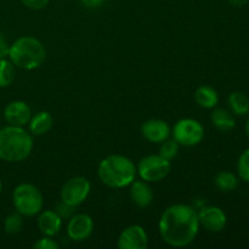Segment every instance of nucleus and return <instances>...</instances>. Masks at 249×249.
<instances>
[{"mask_svg": "<svg viewBox=\"0 0 249 249\" xmlns=\"http://www.w3.org/2000/svg\"><path fill=\"white\" fill-rule=\"evenodd\" d=\"M91 185L84 177H73L63 184L61 189V201L72 207H78L88 198Z\"/></svg>", "mask_w": 249, "mask_h": 249, "instance_id": "8", "label": "nucleus"}, {"mask_svg": "<svg viewBox=\"0 0 249 249\" xmlns=\"http://www.w3.org/2000/svg\"><path fill=\"white\" fill-rule=\"evenodd\" d=\"M148 246V236L141 225H130L124 229L117 241L119 249H146Z\"/></svg>", "mask_w": 249, "mask_h": 249, "instance_id": "9", "label": "nucleus"}, {"mask_svg": "<svg viewBox=\"0 0 249 249\" xmlns=\"http://www.w3.org/2000/svg\"><path fill=\"white\" fill-rule=\"evenodd\" d=\"M23 228V215L18 212L9 214L4 220V230L7 235H17Z\"/></svg>", "mask_w": 249, "mask_h": 249, "instance_id": "22", "label": "nucleus"}, {"mask_svg": "<svg viewBox=\"0 0 249 249\" xmlns=\"http://www.w3.org/2000/svg\"><path fill=\"white\" fill-rule=\"evenodd\" d=\"M94 231V220L84 213L75 214L67 224V235L74 242H83L91 236Z\"/></svg>", "mask_w": 249, "mask_h": 249, "instance_id": "11", "label": "nucleus"}, {"mask_svg": "<svg viewBox=\"0 0 249 249\" xmlns=\"http://www.w3.org/2000/svg\"><path fill=\"white\" fill-rule=\"evenodd\" d=\"M199 225L197 212L189 204H173L160 215L158 231L167 245L172 247H186L198 235Z\"/></svg>", "mask_w": 249, "mask_h": 249, "instance_id": "1", "label": "nucleus"}, {"mask_svg": "<svg viewBox=\"0 0 249 249\" xmlns=\"http://www.w3.org/2000/svg\"><path fill=\"white\" fill-rule=\"evenodd\" d=\"M34 249H57L58 245L55 240H53V237H49V236H44L40 240L36 241L33 245Z\"/></svg>", "mask_w": 249, "mask_h": 249, "instance_id": "25", "label": "nucleus"}, {"mask_svg": "<svg viewBox=\"0 0 249 249\" xmlns=\"http://www.w3.org/2000/svg\"><path fill=\"white\" fill-rule=\"evenodd\" d=\"M73 208H75V207H72V206H70V204H66V203H63L62 201H61V203L58 204V207H57V209L58 211H56L58 213V215L61 216V218H68V216L70 215H72L73 214Z\"/></svg>", "mask_w": 249, "mask_h": 249, "instance_id": "27", "label": "nucleus"}, {"mask_svg": "<svg viewBox=\"0 0 249 249\" xmlns=\"http://www.w3.org/2000/svg\"><path fill=\"white\" fill-rule=\"evenodd\" d=\"M138 170L130 158L111 155L100 162L97 175L104 185L111 189H123L135 180Z\"/></svg>", "mask_w": 249, "mask_h": 249, "instance_id": "3", "label": "nucleus"}, {"mask_svg": "<svg viewBox=\"0 0 249 249\" xmlns=\"http://www.w3.org/2000/svg\"><path fill=\"white\" fill-rule=\"evenodd\" d=\"M53 118L49 112L40 111L31 117L28 122V131L32 135L41 136L53 128Z\"/></svg>", "mask_w": 249, "mask_h": 249, "instance_id": "16", "label": "nucleus"}, {"mask_svg": "<svg viewBox=\"0 0 249 249\" xmlns=\"http://www.w3.org/2000/svg\"><path fill=\"white\" fill-rule=\"evenodd\" d=\"M21 1L27 9L36 10H36H41L48 6L50 0H21Z\"/></svg>", "mask_w": 249, "mask_h": 249, "instance_id": "26", "label": "nucleus"}, {"mask_svg": "<svg viewBox=\"0 0 249 249\" xmlns=\"http://www.w3.org/2000/svg\"><path fill=\"white\" fill-rule=\"evenodd\" d=\"M130 197L131 201L140 208H146L151 206L153 202V191L147 181H135L134 180L130 185Z\"/></svg>", "mask_w": 249, "mask_h": 249, "instance_id": "15", "label": "nucleus"}, {"mask_svg": "<svg viewBox=\"0 0 249 249\" xmlns=\"http://www.w3.org/2000/svg\"><path fill=\"white\" fill-rule=\"evenodd\" d=\"M79 2L87 9H97V7L102 6L105 0H79Z\"/></svg>", "mask_w": 249, "mask_h": 249, "instance_id": "29", "label": "nucleus"}, {"mask_svg": "<svg viewBox=\"0 0 249 249\" xmlns=\"http://www.w3.org/2000/svg\"><path fill=\"white\" fill-rule=\"evenodd\" d=\"M32 117V109L22 100L9 102L4 108V118L10 125L26 126Z\"/></svg>", "mask_w": 249, "mask_h": 249, "instance_id": "13", "label": "nucleus"}, {"mask_svg": "<svg viewBox=\"0 0 249 249\" xmlns=\"http://www.w3.org/2000/svg\"><path fill=\"white\" fill-rule=\"evenodd\" d=\"M1 191H2V182L1 180H0V194H1Z\"/></svg>", "mask_w": 249, "mask_h": 249, "instance_id": "32", "label": "nucleus"}, {"mask_svg": "<svg viewBox=\"0 0 249 249\" xmlns=\"http://www.w3.org/2000/svg\"><path fill=\"white\" fill-rule=\"evenodd\" d=\"M136 170L143 181L157 182L169 174L172 170V163L160 155H150L141 158Z\"/></svg>", "mask_w": 249, "mask_h": 249, "instance_id": "6", "label": "nucleus"}, {"mask_svg": "<svg viewBox=\"0 0 249 249\" xmlns=\"http://www.w3.org/2000/svg\"><path fill=\"white\" fill-rule=\"evenodd\" d=\"M180 145L174 140V139H168V140L163 141L162 146L160 148V153L158 155L162 156L163 158L168 160H174L179 153Z\"/></svg>", "mask_w": 249, "mask_h": 249, "instance_id": "23", "label": "nucleus"}, {"mask_svg": "<svg viewBox=\"0 0 249 249\" xmlns=\"http://www.w3.org/2000/svg\"><path fill=\"white\" fill-rule=\"evenodd\" d=\"M9 49H10L9 41L6 40L4 34L0 32V58L7 57V55H9Z\"/></svg>", "mask_w": 249, "mask_h": 249, "instance_id": "28", "label": "nucleus"}, {"mask_svg": "<svg viewBox=\"0 0 249 249\" xmlns=\"http://www.w3.org/2000/svg\"><path fill=\"white\" fill-rule=\"evenodd\" d=\"M173 139L179 145L192 147L202 142L204 138V128L202 123L194 118H182L173 126Z\"/></svg>", "mask_w": 249, "mask_h": 249, "instance_id": "7", "label": "nucleus"}, {"mask_svg": "<svg viewBox=\"0 0 249 249\" xmlns=\"http://www.w3.org/2000/svg\"><path fill=\"white\" fill-rule=\"evenodd\" d=\"M214 184L220 191L230 192L237 189L238 186V178L231 172H220L216 174L214 179Z\"/></svg>", "mask_w": 249, "mask_h": 249, "instance_id": "21", "label": "nucleus"}, {"mask_svg": "<svg viewBox=\"0 0 249 249\" xmlns=\"http://www.w3.org/2000/svg\"><path fill=\"white\" fill-rule=\"evenodd\" d=\"M38 229L44 236L53 237L60 232L62 228V218L58 215L56 211H44L39 213L38 221H36Z\"/></svg>", "mask_w": 249, "mask_h": 249, "instance_id": "14", "label": "nucleus"}, {"mask_svg": "<svg viewBox=\"0 0 249 249\" xmlns=\"http://www.w3.org/2000/svg\"><path fill=\"white\" fill-rule=\"evenodd\" d=\"M237 174L243 181L249 182V148L245 150L237 162Z\"/></svg>", "mask_w": 249, "mask_h": 249, "instance_id": "24", "label": "nucleus"}, {"mask_svg": "<svg viewBox=\"0 0 249 249\" xmlns=\"http://www.w3.org/2000/svg\"><path fill=\"white\" fill-rule=\"evenodd\" d=\"M7 58L16 68L32 71L40 67L46 60V49L39 39L24 36L10 44Z\"/></svg>", "mask_w": 249, "mask_h": 249, "instance_id": "4", "label": "nucleus"}, {"mask_svg": "<svg viewBox=\"0 0 249 249\" xmlns=\"http://www.w3.org/2000/svg\"><path fill=\"white\" fill-rule=\"evenodd\" d=\"M245 130H246V135H247V138L249 139V118H248L247 123H246V126H245Z\"/></svg>", "mask_w": 249, "mask_h": 249, "instance_id": "31", "label": "nucleus"}, {"mask_svg": "<svg viewBox=\"0 0 249 249\" xmlns=\"http://www.w3.org/2000/svg\"><path fill=\"white\" fill-rule=\"evenodd\" d=\"M33 138L23 126L0 128V160L17 163L27 160L33 151Z\"/></svg>", "mask_w": 249, "mask_h": 249, "instance_id": "2", "label": "nucleus"}, {"mask_svg": "<svg viewBox=\"0 0 249 249\" xmlns=\"http://www.w3.org/2000/svg\"><path fill=\"white\" fill-rule=\"evenodd\" d=\"M12 203L15 211L23 216H36L43 211L44 197L40 190L33 184L22 182L12 192Z\"/></svg>", "mask_w": 249, "mask_h": 249, "instance_id": "5", "label": "nucleus"}, {"mask_svg": "<svg viewBox=\"0 0 249 249\" xmlns=\"http://www.w3.org/2000/svg\"><path fill=\"white\" fill-rule=\"evenodd\" d=\"M213 125L220 131H230L236 126V119L233 113L225 108H215L211 114Z\"/></svg>", "mask_w": 249, "mask_h": 249, "instance_id": "18", "label": "nucleus"}, {"mask_svg": "<svg viewBox=\"0 0 249 249\" xmlns=\"http://www.w3.org/2000/svg\"><path fill=\"white\" fill-rule=\"evenodd\" d=\"M195 100L199 107L211 109L215 108L218 105L219 95L214 88L209 87V85H201L197 88L196 92H195Z\"/></svg>", "mask_w": 249, "mask_h": 249, "instance_id": "17", "label": "nucleus"}, {"mask_svg": "<svg viewBox=\"0 0 249 249\" xmlns=\"http://www.w3.org/2000/svg\"><path fill=\"white\" fill-rule=\"evenodd\" d=\"M197 215H198L199 225L211 232H220L228 224V216L225 212L215 206L203 207L201 211L197 212Z\"/></svg>", "mask_w": 249, "mask_h": 249, "instance_id": "10", "label": "nucleus"}, {"mask_svg": "<svg viewBox=\"0 0 249 249\" xmlns=\"http://www.w3.org/2000/svg\"><path fill=\"white\" fill-rule=\"evenodd\" d=\"M16 78V66L7 57L0 58V88H7Z\"/></svg>", "mask_w": 249, "mask_h": 249, "instance_id": "20", "label": "nucleus"}, {"mask_svg": "<svg viewBox=\"0 0 249 249\" xmlns=\"http://www.w3.org/2000/svg\"><path fill=\"white\" fill-rule=\"evenodd\" d=\"M229 2H230L232 6L235 7H242L245 6V5H247L249 2V0H228Z\"/></svg>", "mask_w": 249, "mask_h": 249, "instance_id": "30", "label": "nucleus"}, {"mask_svg": "<svg viewBox=\"0 0 249 249\" xmlns=\"http://www.w3.org/2000/svg\"><path fill=\"white\" fill-rule=\"evenodd\" d=\"M229 106L235 116H247L249 113V97L245 92L233 91L229 95Z\"/></svg>", "mask_w": 249, "mask_h": 249, "instance_id": "19", "label": "nucleus"}, {"mask_svg": "<svg viewBox=\"0 0 249 249\" xmlns=\"http://www.w3.org/2000/svg\"><path fill=\"white\" fill-rule=\"evenodd\" d=\"M141 135L150 142L162 143L172 135V128L163 119L151 118L141 125Z\"/></svg>", "mask_w": 249, "mask_h": 249, "instance_id": "12", "label": "nucleus"}]
</instances>
